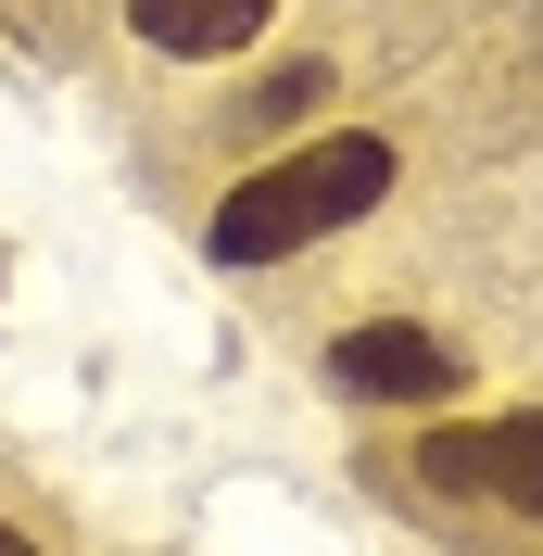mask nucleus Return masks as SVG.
I'll list each match as a JSON object with an SVG mask.
<instances>
[{
	"instance_id": "obj_4",
	"label": "nucleus",
	"mask_w": 543,
	"mask_h": 556,
	"mask_svg": "<svg viewBox=\"0 0 543 556\" xmlns=\"http://www.w3.org/2000/svg\"><path fill=\"white\" fill-rule=\"evenodd\" d=\"M278 0H127V26L152 38V51H177V64H215V51H253L266 38Z\"/></svg>"
},
{
	"instance_id": "obj_2",
	"label": "nucleus",
	"mask_w": 543,
	"mask_h": 556,
	"mask_svg": "<svg viewBox=\"0 0 543 556\" xmlns=\"http://www.w3.org/2000/svg\"><path fill=\"white\" fill-rule=\"evenodd\" d=\"M417 481H430V493H468V506H506V519H543V405L430 430V443H417Z\"/></svg>"
},
{
	"instance_id": "obj_5",
	"label": "nucleus",
	"mask_w": 543,
	"mask_h": 556,
	"mask_svg": "<svg viewBox=\"0 0 543 556\" xmlns=\"http://www.w3.org/2000/svg\"><path fill=\"white\" fill-rule=\"evenodd\" d=\"M0 556H38V544H26V531H0Z\"/></svg>"
},
{
	"instance_id": "obj_1",
	"label": "nucleus",
	"mask_w": 543,
	"mask_h": 556,
	"mask_svg": "<svg viewBox=\"0 0 543 556\" xmlns=\"http://www.w3.org/2000/svg\"><path fill=\"white\" fill-rule=\"evenodd\" d=\"M379 190H392V139L341 127V139H304V152H278V165H253L215 203V266H278V253L329 241L341 215H367Z\"/></svg>"
},
{
	"instance_id": "obj_3",
	"label": "nucleus",
	"mask_w": 543,
	"mask_h": 556,
	"mask_svg": "<svg viewBox=\"0 0 543 556\" xmlns=\"http://www.w3.org/2000/svg\"><path fill=\"white\" fill-rule=\"evenodd\" d=\"M329 380L367 392V405H442V392H455V342H442V329H405V316H379V329H341Z\"/></svg>"
}]
</instances>
